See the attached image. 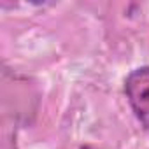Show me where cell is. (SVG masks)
<instances>
[{"label": "cell", "mask_w": 149, "mask_h": 149, "mask_svg": "<svg viewBox=\"0 0 149 149\" xmlns=\"http://www.w3.org/2000/svg\"><path fill=\"white\" fill-rule=\"evenodd\" d=\"M125 91L137 119L149 132V67H140L130 74L125 81Z\"/></svg>", "instance_id": "obj_1"}, {"label": "cell", "mask_w": 149, "mask_h": 149, "mask_svg": "<svg viewBox=\"0 0 149 149\" xmlns=\"http://www.w3.org/2000/svg\"><path fill=\"white\" fill-rule=\"evenodd\" d=\"M81 149H98V147H93V146H83Z\"/></svg>", "instance_id": "obj_2"}]
</instances>
